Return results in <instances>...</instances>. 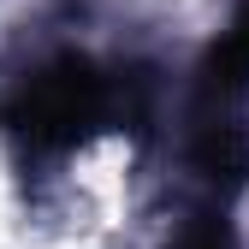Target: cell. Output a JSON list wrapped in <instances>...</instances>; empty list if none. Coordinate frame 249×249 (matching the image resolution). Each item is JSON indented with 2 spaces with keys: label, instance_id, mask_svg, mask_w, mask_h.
<instances>
[{
  "label": "cell",
  "instance_id": "obj_1",
  "mask_svg": "<svg viewBox=\"0 0 249 249\" xmlns=\"http://www.w3.org/2000/svg\"><path fill=\"white\" fill-rule=\"evenodd\" d=\"M119 113H131V89L124 83L101 77L89 59H53L48 71H36L12 95L6 124L30 148H71Z\"/></svg>",
  "mask_w": 249,
  "mask_h": 249
},
{
  "label": "cell",
  "instance_id": "obj_2",
  "mask_svg": "<svg viewBox=\"0 0 249 249\" xmlns=\"http://www.w3.org/2000/svg\"><path fill=\"white\" fill-rule=\"evenodd\" d=\"M172 249H231V231L213 220V213H202V220H190V226H184V237H178Z\"/></svg>",
  "mask_w": 249,
  "mask_h": 249
}]
</instances>
